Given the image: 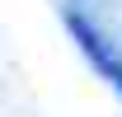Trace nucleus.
Returning a JSON list of instances; mask_svg holds the SVG:
<instances>
[{"label":"nucleus","mask_w":122,"mask_h":117,"mask_svg":"<svg viewBox=\"0 0 122 117\" xmlns=\"http://www.w3.org/2000/svg\"><path fill=\"white\" fill-rule=\"evenodd\" d=\"M66 28H71V38L80 42V52L89 56V66H94V70H99V75L108 80V84H113V89L122 94V52H117L113 42H108V38H103L99 28H94V24H89L85 14H80V10H71V14H66Z\"/></svg>","instance_id":"obj_1"}]
</instances>
